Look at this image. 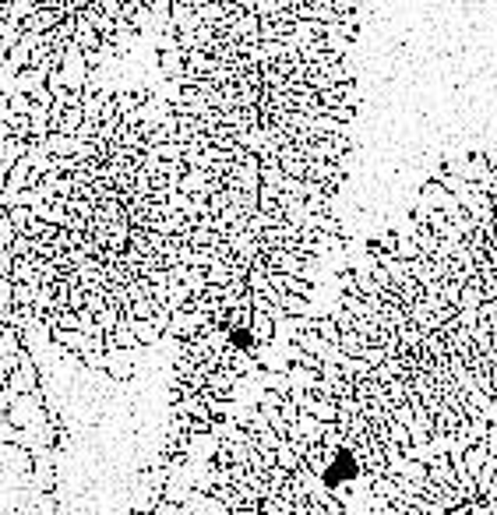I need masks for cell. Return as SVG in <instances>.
Returning a JSON list of instances; mask_svg holds the SVG:
<instances>
[{
	"label": "cell",
	"mask_w": 497,
	"mask_h": 515,
	"mask_svg": "<svg viewBox=\"0 0 497 515\" xmlns=\"http://www.w3.org/2000/svg\"><path fill=\"white\" fill-rule=\"evenodd\" d=\"M293 342H297V346H300L303 353H314V357H324V350L331 346V342H328L321 332H297V339H293Z\"/></svg>",
	"instance_id": "6"
},
{
	"label": "cell",
	"mask_w": 497,
	"mask_h": 515,
	"mask_svg": "<svg viewBox=\"0 0 497 515\" xmlns=\"http://www.w3.org/2000/svg\"><path fill=\"white\" fill-rule=\"evenodd\" d=\"M286 403H290V395H283V392H268V388H265L261 399H258V406H261V410H283Z\"/></svg>",
	"instance_id": "12"
},
{
	"label": "cell",
	"mask_w": 497,
	"mask_h": 515,
	"mask_svg": "<svg viewBox=\"0 0 497 515\" xmlns=\"http://www.w3.org/2000/svg\"><path fill=\"white\" fill-rule=\"evenodd\" d=\"M251 332L258 339V346H268V342H275V332H279V325H275L268 314L254 311V321H251Z\"/></svg>",
	"instance_id": "5"
},
{
	"label": "cell",
	"mask_w": 497,
	"mask_h": 515,
	"mask_svg": "<svg viewBox=\"0 0 497 515\" xmlns=\"http://www.w3.org/2000/svg\"><path fill=\"white\" fill-rule=\"evenodd\" d=\"M317 332L331 342V346H339V342H342V332H339V325H336V318H331V314H324V318H321Z\"/></svg>",
	"instance_id": "11"
},
{
	"label": "cell",
	"mask_w": 497,
	"mask_h": 515,
	"mask_svg": "<svg viewBox=\"0 0 497 515\" xmlns=\"http://www.w3.org/2000/svg\"><path fill=\"white\" fill-rule=\"evenodd\" d=\"M370 244H374L377 251L395 254V251H399V233H395V230H388V233H381V237H377V240H370Z\"/></svg>",
	"instance_id": "13"
},
{
	"label": "cell",
	"mask_w": 497,
	"mask_h": 515,
	"mask_svg": "<svg viewBox=\"0 0 497 515\" xmlns=\"http://www.w3.org/2000/svg\"><path fill=\"white\" fill-rule=\"evenodd\" d=\"M173 413H187V417H194V420H212V410L205 406V399L201 395H184V399H177L173 403Z\"/></svg>",
	"instance_id": "2"
},
{
	"label": "cell",
	"mask_w": 497,
	"mask_h": 515,
	"mask_svg": "<svg viewBox=\"0 0 497 515\" xmlns=\"http://www.w3.org/2000/svg\"><path fill=\"white\" fill-rule=\"evenodd\" d=\"M240 381V374L233 371V367H223V371H215V374H208V388L219 395V399H230V388Z\"/></svg>",
	"instance_id": "4"
},
{
	"label": "cell",
	"mask_w": 497,
	"mask_h": 515,
	"mask_svg": "<svg viewBox=\"0 0 497 515\" xmlns=\"http://www.w3.org/2000/svg\"><path fill=\"white\" fill-rule=\"evenodd\" d=\"M290 381H293V392H314L317 388V381H321V374L317 371H310V367H300V364H290Z\"/></svg>",
	"instance_id": "3"
},
{
	"label": "cell",
	"mask_w": 497,
	"mask_h": 515,
	"mask_svg": "<svg viewBox=\"0 0 497 515\" xmlns=\"http://www.w3.org/2000/svg\"><path fill=\"white\" fill-rule=\"evenodd\" d=\"M283 417H286V424H290V427H293V424H297V420H300V417H303V410H300V406H297V403H293V399H290V403H286V406H283Z\"/></svg>",
	"instance_id": "16"
},
{
	"label": "cell",
	"mask_w": 497,
	"mask_h": 515,
	"mask_svg": "<svg viewBox=\"0 0 497 515\" xmlns=\"http://www.w3.org/2000/svg\"><path fill=\"white\" fill-rule=\"evenodd\" d=\"M127 328L138 335L141 346H145V342H155V339H159V332H155V325H152L148 318H131V321H127Z\"/></svg>",
	"instance_id": "8"
},
{
	"label": "cell",
	"mask_w": 497,
	"mask_h": 515,
	"mask_svg": "<svg viewBox=\"0 0 497 515\" xmlns=\"http://www.w3.org/2000/svg\"><path fill=\"white\" fill-rule=\"evenodd\" d=\"M265 477H268V484H271V491H275V494H283V487L293 480V473H290V470H283V466H268V473H265Z\"/></svg>",
	"instance_id": "10"
},
{
	"label": "cell",
	"mask_w": 497,
	"mask_h": 515,
	"mask_svg": "<svg viewBox=\"0 0 497 515\" xmlns=\"http://www.w3.org/2000/svg\"><path fill=\"white\" fill-rule=\"evenodd\" d=\"M339 346H342L349 357H363V350H367V346H374V342H370V339H363L360 332H342V342H339Z\"/></svg>",
	"instance_id": "7"
},
{
	"label": "cell",
	"mask_w": 497,
	"mask_h": 515,
	"mask_svg": "<svg viewBox=\"0 0 497 515\" xmlns=\"http://www.w3.org/2000/svg\"><path fill=\"white\" fill-rule=\"evenodd\" d=\"M370 381H381V385H388V381H395V371H392L388 364H381V367H374Z\"/></svg>",
	"instance_id": "15"
},
{
	"label": "cell",
	"mask_w": 497,
	"mask_h": 515,
	"mask_svg": "<svg viewBox=\"0 0 497 515\" xmlns=\"http://www.w3.org/2000/svg\"><path fill=\"white\" fill-rule=\"evenodd\" d=\"M0 385L11 388L15 395H32V392H39V364L32 360L29 346L18 353V371H15L8 381H0Z\"/></svg>",
	"instance_id": "1"
},
{
	"label": "cell",
	"mask_w": 497,
	"mask_h": 515,
	"mask_svg": "<svg viewBox=\"0 0 497 515\" xmlns=\"http://www.w3.org/2000/svg\"><path fill=\"white\" fill-rule=\"evenodd\" d=\"M261 515H297V508H293L286 498L271 494V498H265V501H261Z\"/></svg>",
	"instance_id": "9"
},
{
	"label": "cell",
	"mask_w": 497,
	"mask_h": 515,
	"mask_svg": "<svg viewBox=\"0 0 497 515\" xmlns=\"http://www.w3.org/2000/svg\"><path fill=\"white\" fill-rule=\"evenodd\" d=\"M247 286H251V293H265V290H271L268 272H251V275H247Z\"/></svg>",
	"instance_id": "14"
}]
</instances>
